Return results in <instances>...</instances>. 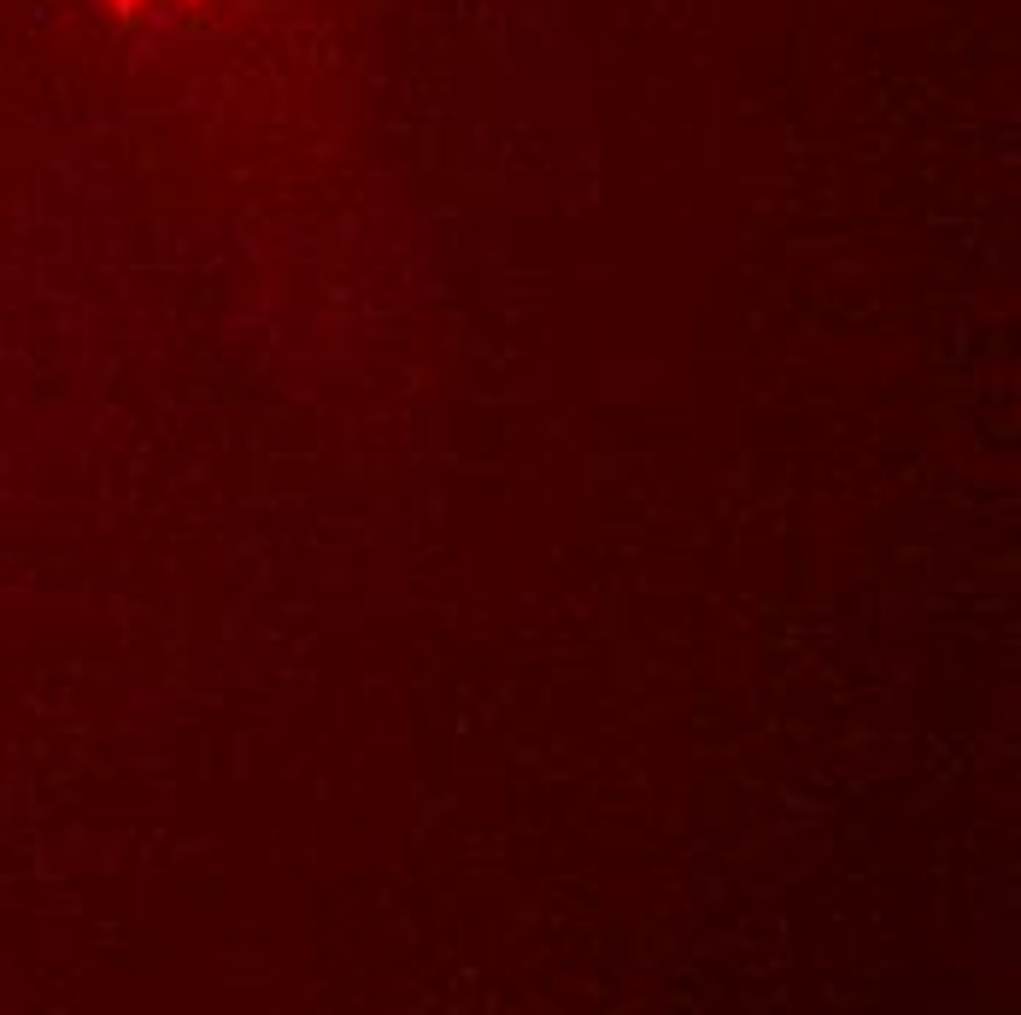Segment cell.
Returning a JSON list of instances; mask_svg holds the SVG:
<instances>
[{
	"label": "cell",
	"mask_w": 1021,
	"mask_h": 1015,
	"mask_svg": "<svg viewBox=\"0 0 1021 1015\" xmlns=\"http://www.w3.org/2000/svg\"><path fill=\"white\" fill-rule=\"evenodd\" d=\"M135 6H141V0H118V12H124V18H130Z\"/></svg>",
	"instance_id": "6da1fadb"
}]
</instances>
